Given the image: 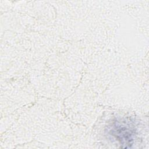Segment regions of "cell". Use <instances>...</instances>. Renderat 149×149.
<instances>
[{"instance_id":"obj_1","label":"cell","mask_w":149,"mask_h":149,"mask_svg":"<svg viewBox=\"0 0 149 149\" xmlns=\"http://www.w3.org/2000/svg\"><path fill=\"white\" fill-rule=\"evenodd\" d=\"M109 135L120 145L122 148H130L137 135V129L131 119L115 120L109 126Z\"/></svg>"}]
</instances>
